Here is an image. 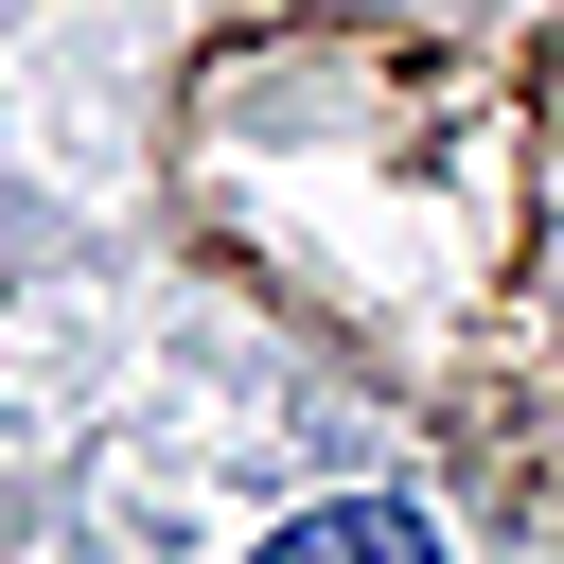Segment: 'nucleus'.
<instances>
[{
    "label": "nucleus",
    "instance_id": "obj_1",
    "mask_svg": "<svg viewBox=\"0 0 564 564\" xmlns=\"http://www.w3.org/2000/svg\"><path fill=\"white\" fill-rule=\"evenodd\" d=\"M282 546H441V529H423V511H405V494H370V511H300V529H282Z\"/></svg>",
    "mask_w": 564,
    "mask_h": 564
}]
</instances>
